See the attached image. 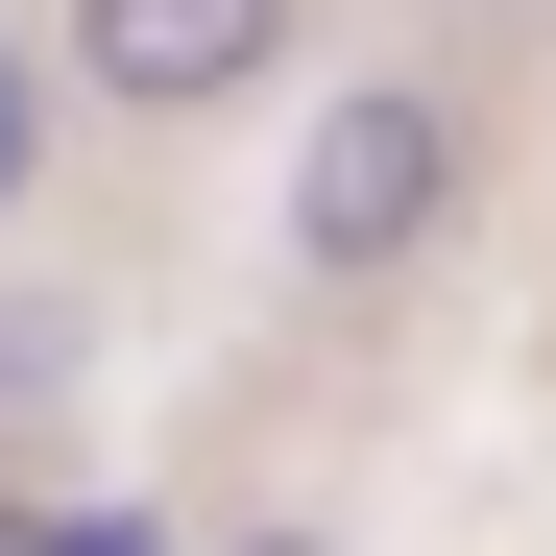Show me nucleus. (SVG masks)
I'll return each mask as SVG.
<instances>
[{"mask_svg":"<svg viewBox=\"0 0 556 556\" xmlns=\"http://www.w3.org/2000/svg\"><path fill=\"white\" fill-rule=\"evenodd\" d=\"M0 556H169L146 508H49V532H0Z\"/></svg>","mask_w":556,"mask_h":556,"instance_id":"3","label":"nucleus"},{"mask_svg":"<svg viewBox=\"0 0 556 556\" xmlns=\"http://www.w3.org/2000/svg\"><path fill=\"white\" fill-rule=\"evenodd\" d=\"M242 556H339V532H242Z\"/></svg>","mask_w":556,"mask_h":556,"instance_id":"5","label":"nucleus"},{"mask_svg":"<svg viewBox=\"0 0 556 556\" xmlns=\"http://www.w3.org/2000/svg\"><path fill=\"white\" fill-rule=\"evenodd\" d=\"M73 73L122 122H218V98L291 73V0H73Z\"/></svg>","mask_w":556,"mask_h":556,"instance_id":"2","label":"nucleus"},{"mask_svg":"<svg viewBox=\"0 0 556 556\" xmlns=\"http://www.w3.org/2000/svg\"><path fill=\"white\" fill-rule=\"evenodd\" d=\"M25 169H49V73L0 49V194H25Z\"/></svg>","mask_w":556,"mask_h":556,"instance_id":"4","label":"nucleus"},{"mask_svg":"<svg viewBox=\"0 0 556 556\" xmlns=\"http://www.w3.org/2000/svg\"><path fill=\"white\" fill-rule=\"evenodd\" d=\"M435 194H459V122L363 73V98L291 146V266H412V242H435Z\"/></svg>","mask_w":556,"mask_h":556,"instance_id":"1","label":"nucleus"}]
</instances>
